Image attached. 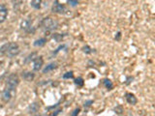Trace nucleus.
Returning <instances> with one entry per match:
<instances>
[{
	"mask_svg": "<svg viewBox=\"0 0 155 116\" xmlns=\"http://www.w3.org/2000/svg\"><path fill=\"white\" fill-rule=\"evenodd\" d=\"M0 53L8 57H15L20 53V46L17 43H7L0 48Z\"/></svg>",
	"mask_w": 155,
	"mask_h": 116,
	"instance_id": "nucleus-1",
	"label": "nucleus"
},
{
	"mask_svg": "<svg viewBox=\"0 0 155 116\" xmlns=\"http://www.w3.org/2000/svg\"><path fill=\"white\" fill-rule=\"evenodd\" d=\"M41 25L46 30H53L57 27V21L54 20L53 18L48 16V18L43 19V20L41 21Z\"/></svg>",
	"mask_w": 155,
	"mask_h": 116,
	"instance_id": "nucleus-2",
	"label": "nucleus"
},
{
	"mask_svg": "<svg viewBox=\"0 0 155 116\" xmlns=\"http://www.w3.org/2000/svg\"><path fill=\"white\" fill-rule=\"evenodd\" d=\"M15 95H16V89L6 87L5 89H4V91L2 92L1 99L4 103H9L12 99L14 98Z\"/></svg>",
	"mask_w": 155,
	"mask_h": 116,
	"instance_id": "nucleus-3",
	"label": "nucleus"
},
{
	"mask_svg": "<svg viewBox=\"0 0 155 116\" xmlns=\"http://www.w3.org/2000/svg\"><path fill=\"white\" fill-rule=\"evenodd\" d=\"M19 84H20V79H19L18 75L12 74L8 76V79L6 80V87L16 89V87L18 86Z\"/></svg>",
	"mask_w": 155,
	"mask_h": 116,
	"instance_id": "nucleus-4",
	"label": "nucleus"
},
{
	"mask_svg": "<svg viewBox=\"0 0 155 116\" xmlns=\"http://www.w3.org/2000/svg\"><path fill=\"white\" fill-rule=\"evenodd\" d=\"M20 28L23 30V31L27 32V33H31L34 32V27L32 25V22L28 19H24L21 21L20 23Z\"/></svg>",
	"mask_w": 155,
	"mask_h": 116,
	"instance_id": "nucleus-5",
	"label": "nucleus"
},
{
	"mask_svg": "<svg viewBox=\"0 0 155 116\" xmlns=\"http://www.w3.org/2000/svg\"><path fill=\"white\" fill-rule=\"evenodd\" d=\"M51 11L53 13H56V14H63V13H65L66 8L63 4L59 3L58 1H54L53 7H51Z\"/></svg>",
	"mask_w": 155,
	"mask_h": 116,
	"instance_id": "nucleus-6",
	"label": "nucleus"
},
{
	"mask_svg": "<svg viewBox=\"0 0 155 116\" xmlns=\"http://www.w3.org/2000/svg\"><path fill=\"white\" fill-rule=\"evenodd\" d=\"M43 64H44V60H43L42 56L36 57L33 61V70L36 71V72L40 71L43 67Z\"/></svg>",
	"mask_w": 155,
	"mask_h": 116,
	"instance_id": "nucleus-7",
	"label": "nucleus"
},
{
	"mask_svg": "<svg viewBox=\"0 0 155 116\" xmlns=\"http://www.w3.org/2000/svg\"><path fill=\"white\" fill-rule=\"evenodd\" d=\"M8 16V10L4 4H0V23L5 21Z\"/></svg>",
	"mask_w": 155,
	"mask_h": 116,
	"instance_id": "nucleus-8",
	"label": "nucleus"
},
{
	"mask_svg": "<svg viewBox=\"0 0 155 116\" xmlns=\"http://www.w3.org/2000/svg\"><path fill=\"white\" fill-rule=\"evenodd\" d=\"M21 76L26 81H32L35 79V75H34L32 72H23V74H21Z\"/></svg>",
	"mask_w": 155,
	"mask_h": 116,
	"instance_id": "nucleus-9",
	"label": "nucleus"
},
{
	"mask_svg": "<svg viewBox=\"0 0 155 116\" xmlns=\"http://www.w3.org/2000/svg\"><path fill=\"white\" fill-rule=\"evenodd\" d=\"M125 98H126V101L128 104H130V105H136L137 104V98L133 95V94L131 93H127L126 95H125Z\"/></svg>",
	"mask_w": 155,
	"mask_h": 116,
	"instance_id": "nucleus-10",
	"label": "nucleus"
},
{
	"mask_svg": "<svg viewBox=\"0 0 155 116\" xmlns=\"http://www.w3.org/2000/svg\"><path fill=\"white\" fill-rule=\"evenodd\" d=\"M56 67H57V64L56 63H55V62H51V63L48 64V65L45 67V69L43 70V73H44V74H47V73L53 71L54 69H56Z\"/></svg>",
	"mask_w": 155,
	"mask_h": 116,
	"instance_id": "nucleus-11",
	"label": "nucleus"
},
{
	"mask_svg": "<svg viewBox=\"0 0 155 116\" xmlns=\"http://www.w3.org/2000/svg\"><path fill=\"white\" fill-rule=\"evenodd\" d=\"M46 43H47V39L46 38H40V39H38V40H36L35 42H34L33 45L35 46H43L46 45Z\"/></svg>",
	"mask_w": 155,
	"mask_h": 116,
	"instance_id": "nucleus-12",
	"label": "nucleus"
},
{
	"mask_svg": "<svg viewBox=\"0 0 155 116\" xmlns=\"http://www.w3.org/2000/svg\"><path fill=\"white\" fill-rule=\"evenodd\" d=\"M41 3L42 1H40V0H33V1L30 2V5H31L34 9H40L41 8Z\"/></svg>",
	"mask_w": 155,
	"mask_h": 116,
	"instance_id": "nucleus-13",
	"label": "nucleus"
},
{
	"mask_svg": "<svg viewBox=\"0 0 155 116\" xmlns=\"http://www.w3.org/2000/svg\"><path fill=\"white\" fill-rule=\"evenodd\" d=\"M39 109V105L36 104V103H34L31 106H29V112L30 113H34V112H37V110Z\"/></svg>",
	"mask_w": 155,
	"mask_h": 116,
	"instance_id": "nucleus-14",
	"label": "nucleus"
},
{
	"mask_svg": "<svg viewBox=\"0 0 155 116\" xmlns=\"http://www.w3.org/2000/svg\"><path fill=\"white\" fill-rule=\"evenodd\" d=\"M104 85H105V86L108 89H111V88H113V83H111V81L110 79H104Z\"/></svg>",
	"mask_w": 155,
	"mask_h": 116,
	"instance_id": "nucleus-15",
	"label": "nucleus"
},
{
	"mask_svg": "<svg viewBox=\"0 0 155 116\" xmlns=\"http://www.w3.org/2000/svg\"><path fill=\"white\" fill-rule=\"evenodd\" d=\"M75 83L77 85H79V86H83V85H84V79H81V77H78V79H75Z\"/></svg>",
	"mask_w": 155,
	"mask_h": 116,
	"instance_id": "nucleus-16",
	"label": "nucleus"
},
{
	"mask_svg": "<svg viewBox=\"0 0 155 116\" xmlns=\"http://www.w3.org/2000/svg\"><path fill=\"white\" fill-rule=\"evenodd\" d=\"M73 76H74V74H73V72H68V73H66V74L63 75V79H72Z\"/></svg>",
	"mask_w": 155,
	"mask_h": 116,
	"instance_id": "nucleus-17",
	"label": "nucleus"
},
{
	"mask_svg": "<svg viewBox=\"0 0 155 116\" xmlns=\"http://www.w3.org/2000/svg\"><path fill=\"white\" fill-rule=\"evenodd\" d=\"M68 4H69V5L73 6V7H75V6L78 5V4H79V1H72V0H70V1H68Z\"/></svg>",
	"mask_w": 155,
	"mask_h": 116,
	"instance_id": "nucleus-18",
	"label": "nucleus"
},
{
	"mask_svg": "<svg viewBox=\"0 0 155 116\" xmlns=\"http://www.w3.org/2000/svg\"><path fill=\"white\" fill-rule=\"evenodd\" d=\"M79 113H80V109H76L72 112L71 116H78V114H79Z\"/></svg>",
	"mask_w": 155,
	"mask_h": 116,
	"instance_id": "nucleus-19",
	"label": "nucleus"
},
{
	"mask_svg": "<svg viewBox=\"0 0 155 116\" xmlns=\"http://www.w3.org/2000/svg\"><path fill=\"white\" fill-rule=\"evenodd\" d=\"M33 116H41V115H39V114H37V115H33Z\"/></svg>",
	"mask_w": 155,
	"mask_h": 116,
	"instance_id": "nucleus-20",
	"label": "nucleus"
}]
</instances>
